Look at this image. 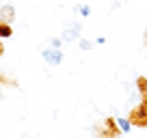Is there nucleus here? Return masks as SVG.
I'll return each instance as SVG.
<instances>
[{
	"label": "nucleus",
	"mask_w": 147,
	"mask_h": 138,
	"mask_svg": "<svg viewBox=\"0 0 147 138\" xmlns=\"http://www.w3.org/2000/svg\"><path fill=\"white\" fill-rule=\"evenodd\" d=\"M128 119L134 127H147V101H141L138 106H134L130 110Z\"/></svg>",
	"instance_id": "2"
},
{
	"label": "nucleus",
	"mask_w": 147,
	"mask_h": 138,
	"mask_svg": "<svg viewBox=\"0 0 147 138\" xmlns=\"http://www.w3.org/2000/svg\"><path fill=\"white\" fill-rule=\"evenodd\" d=\"M117 123H119L121 132H130V127H134V125L130 123V119H117Z\"/></svg>",
	"instance_id": "8"
},
{
	"label": "nucleus",
	"mask_w": 147,
	"mask_h": 138,
	"mask_svg": "<svg viewBox=\"0 0 147 138\" xmlns=\"http://www.w3.org/2000/svg\"><path fill=\"white\" fill-rule=\"evenodd\" d=\"M136 88H138V93H141L143 101H147V78L145 76H138L136 78Z\"/></svg>",
	"instance_id": "6"
},
{
	"label": "nucleus",
	"mask_w": 147,
	"mask_h": 138,
	"mask_svg": "<svg viewBox=\"0 0 147 138\" xmlns=\"http://www.w3.org/2000/svg\"><path fill=\"white\" fill-rule=\"evenodd\" d=\"M61 43H63V39H52V48H56V50L61 48Z\"/></svg>",
	"instance_id": "11"
},
{
	"label": "nucleus",
	"mask_w": 147,
	"mask_h": 138,
	"mask_svg": "<svg viewBox=\"0 0 147 138\" xmlns=\"http://www.w3.org/2000/svg\"><path fill=\"white\" fill-rule=\"evenodd\" d=\"M91 46L93 43L89 41V39H82V41H80V50H91Z\"/></svg>",
	"instance_id": "9"
},
{
	"label": "nucleus",
	"mask_w": 147,
	"mask_h": 138,
	"mask_svg": "<svg viewBox=\"0 0 147 138\" xmlns=\"http://www.w3.org/2000/svg\"><path fill=\"white\" fill-rule=\"evenodd\" d=\"M11 35H13V30H11V24L0 22V37H2V39H9Z\"/></svg>",
	"instance_id": "7"
},
{
	"label": "nucleus",
	"mask_w": 147,
	"mask_h": 138,
	"mask_svg": "<svg viewBox=\"0 0 147 138\" xmlns=\"http://www.w3.org/2000/svg\"><path fill=\"white\" fill-rule=\"evenodd\" d=\"M119 134H121V127H119V123H117V119H104L102 121V125L97 127V136L100 138H119Z\"/></svg>",
	"instance_id": "1"
},
{
	"label": "nucleus",
	"mask_w": 147,
	"mask_h": 138,
	"mask_svg": "<svg viewBox=\"0 0 147 138\" xmlns=\"http://www.w3.org/2000/svg\"><path fill=\"white\" fill-rule=\"evenodd\" d=\"M0 17H2V22L11 24L15 19V9L11 5H2V9H0Z\"/></svg>",
	"instance_id": "5"
},
{
	"label": "nucleus",
	"mask_w": 147,
	"mask_h": 138,
	"mask_svg": "<svg viewBox=\"0 0 147 138\" xmlns=\"http://www.w3.org/2000/svg\"><path fill=\"white\" fill-rule=\"evenodd\" d=\"M78 32H80V26H78V24H69V26L61 32V39H63V41H74V39L78 37Z\"/></svg>",
	"instance_id": "4"
},
{
	"label": "nucleus",
	"mask_w": 147,
	"mask_h": 138,
	"mask_svg": "<svg viewBox=\"0 0 147 138\" xmlns=\"http://www.w3.org/2000/svg\"><path fill=\"white\" fill-rule=\"evenodd\" d=\"M78 11H80V15H89V13H91V9H89L87 5H82V7L78 9Z\"/></svg>",
	"instance_id": "10"
},
{
	"label": "nucleus",
	"mask_w": 147,
	"mask_h": 138,
	"mask_svg": "<svg viewBox=\"0 0 147 138\" xmlns=\"http://www.w3.org/2000/svg\"><path fill=\"white\" fill-rule=\"evenodd\" d=\"M41 56H43V60H46L48 65H59L61 60H63V52H61V50H56V48L43 50V52H41Z\"/></svg>",
	"instance_id": "3"
}]
</instances>
